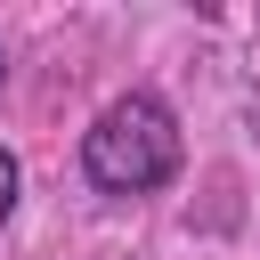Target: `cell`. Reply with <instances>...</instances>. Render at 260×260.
<instances>
[{"instance_id":"cell-3","label":"cell","mask_w":260,"mask_h":260,"mask_svg":"<svg viewBox=\"0 0 260 260\" xmlns=\"http://www.w3.org/2000/svg\"><path fill=\"white\" fill-rule=\"evenodd\" d=\"M0 81H8V49H0Z\"/></svg>"},{"instance_id":"cell-1","label":"cell","mask_w":260,"mask_h":260,"mask_svg":"<svg viewBox=\"0 0 260 260\" xmlns=\"http://www.w3.org/2000/svg\"><path fill=\"white\" fill-rule=\"evenodd\" d=\"M81 171H89L98 195H154V187H171V171H179V114L154 89L114 98L81 130Z\"/></svg>"},{"instance_id":"cell-2","label":"cell","mask_w":260,"mask_h":260,"mask_svg":"<svg viewBox=\"0 0 260 260\" xmlns=\"http://www.w3.org/2000/svg\"><path fill=\"white\" fill-rule=\"evenodd\" d=\"M8 211H16V154L0 146V219H8Z\"/></svg>"}]
</instances>
